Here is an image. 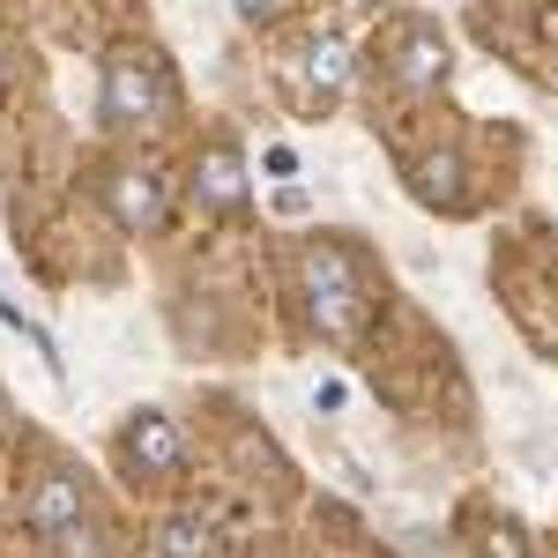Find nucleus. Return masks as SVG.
Masks as SVG:
<instances>
[{
    "instance_id": "7ed1b4c3",
    "label": "nucleus",
    "mask_w": 558,
    "mask_h": 558,
    "mask_svg": "<svg viewBox=\"0 0 558 558\" xmlns=\"http://www.w3.org/2000/svg\"><path fill=\"white\" fill-rule=\"evenodd\" d=\"M120 462H128L134 476H149V484H172L179 470H186V447H179V432L157 417V410H142L128 425V439H120Z\"/></svg>"
},
{
    "instance_id": "9d476101",
    "label": "nucleus",
    "mask_w": 558,
    "mask_h": 558,
    "mask_svg": "<svg viewBox=\"0 0 558 558\" xmlns=\"http://www.w3.org/2000/svg\"><path fill=\"white\" fill-rule=\"evenodd\" d=\"M239 8H246L254 23H268V15H283V0H239Z\"/></svg>"
},
{
    "instance_id": "f03ea898",
    "label": "nucleus",
    "mask_w": 558,
    "mask_h": 558,
    "mask_svg": "<svg viewBox=\"0 0 558 558\" xmlns=\"http://www.w3.org/2000/svg\"><path fill=\"white\" fill-rule=\"evenodd\" d=\"M305 291H313V320L328 328V336H350V320H357V283H350V260L336 246H320V254L305 260Z\"/></svg>"
},
{
    "instance_id": "9b49d317",
    "label": "nucleus",
    "mask_w": 558,
    "mask_h": 558,
    "mask_svg": "<svg viewBox=\"0 0 558 558\" xmlns=\"http://www.w3.org/2000/svg\"><path fill=\"white\" fill-rule=\"evenodd\" d=\"M0 89H8V60H0Z\"/></svg>"
},
{
    "instance_id": "20e7f679",
    "label": "nucleus",
    "mask_w": 558,
    "mask_h": 558,
    "mask_svg": "<svg viewBox=\"0 0 558 558\" xmlns=\"http://www.w3.org/2000/svg\"><path fill=\"white\" fill-rule=\"evenodd\" d=\"M165 209H172V179L157 172V165H120L112 172V216L128 231H157Z\"/></svg>"
},
{
    "instance_id": "423d86ee",
    "label": "nucleus",
    "mask_w": 558,
    "mask_h": 558,
    "mask_svg": "<svg viewBox=\"0 0 558 558\" xmlns=\"http://www.w3.org/2000/svg\"><path fill=\"white\" fill-rule=\"evenodd\" d=\"M299 60H305V68H299V75H305V105H328V97L343 89V75H350L343 45H336V38H313Z\"/></svg>"
},
{
    "instance_id": "f257e3e1",
    "label": "nucleus",
    "mask_w": 558,
    "mask_h": 558,
    "mask_svg": "<svg viewBox=\"0 0 558 558\" xmlns=\"http://www.w3.org/2000/svg\"><path fill=\"white\" fill-rule=\"evenodd\" d=\"M97 112H105V128H149V120H165L172 112V83H165V68H157V52H112L105 60V97H97Z\"/></svg>"
},
{
    "instance_id": "6e6552de",
    "label": "nucleus",
    "mask_w": 558,
    "mask_h": 558,
    "mask_svg": "<svg viewBox=\"0 0 558 558\" xmlns=\"http://www.w3.org/2000/svg\"><path fill=\"white\" fill-rule=\"evenodd\" d=\"M165 558H209V529L202 521H165Z\"/></svg>"
},
{
    "instance_id": "1a4fd4ad",
    "label": "nucleus",
    "mask_w": 558,
    "mask_h": 558,
    "mask_svg": "<svg viewBox=\"0 0 558 558\" xmlns=\"http://www.w3.org/2000/svg\"><path fill=\"white\" fill-rule=\"evenodd\" d=\"M439 68H447V60H439V45L410 38V52H402V83H439Z\"/></svg>"
},
{
    "instance_id": "0eeeda50",
    "label": "nucleus",
    "mask_w": 558,
    "mask_h": 558,
    "mask_svg": "<svg viewBox=\"0 0 558 558\" xmlns=\"http://www.w3.org/2000/svg\"><path fill=\"white\" fill-rule=\"evenodd\" d=\"M194 194H202L209 209H231V202H239V157H231L223 142H216V149H209V165L194 172Z\"/></svg>"
},
{
    "instance_id": "39448f33",
    "label": "nucleus",
    "mask_w": 558,
    "mask_h": 558,
    "mask_svg": "<svg viewBox=\"0 0 558 558\" xmlns=\"http://www.w3.org/2000/svg\"><path fill=\"white\" fill-rule=\"evenodd\" d=\"M23 514H31V529H45V536H68V529H83V492H75L68 476H45Z\"/></svg>"
}]
</instances>
